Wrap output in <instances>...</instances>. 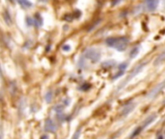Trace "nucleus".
Returning a JSON list of instances; mask_svg holds the SVG:
<instances>
[{
	"label": "nucleus",
	"mask_w": 165,
	"mask_h": 139,
	"mask_svg": "<svg viewBox=\"0 0 165 139\" xmlns=\"http://www.w3.org/2000/svg\"><path fill=\"white\" fill-rule=\"evenodd\" d=\"M134 107H135V104L134 103H128V105L124 106L123 111H122V115H123L124 117L128 116L129 113L134 109Z\"/></svg>",
	"instance_id": "nucleus-5"
},
{
	"label": "nucleus",
	"mask_w": 165,
	"mask_h": 139,
	"mask_svg": "<svg viewBox=\"0 0 165 139\" xmlns=\"http://www.w3.org/2000/svg\"><path fill=\"white\" fill-rule=\"evenodd\" d=\"M78 135H79V130H78V132L75 134V136H73L72 139H77V138H78Z\"/></svg>",
	"instance_id": "nucleus-17"
},
{
	"label": "nucleus",
	"mask_w": 165,
	"mask_h": 139,
	"mask_svg": "<svg viewBox=\"0 0 165 139\" xmlns=\"http://www.w3.org/2000/svg\"><path fill=\"white\" fill-rule=\"evenodd\" d=\"M155 118H156V115L155 114H154V115H152V116H149L148 118L144 121V123H143V125H142V128H143V129H144L145 128H147L148 126H150L153 122L155 120Z\"/></svg>",
	"instance_id": "nucleus-8"
},
{
	"label": "nucleus",
	"mask_w": 165,
	"mask_h": 139,
	"mask_svg": "<svg viewBox=\"0 0 165 139\" xmlns=\"http://www.w3.org/2000/svg\"><path fill=\"white\" fill-rule=\"evenodd\" d=\"M3 16H4V19H5V21L7 22V24H11L12 23V19L10 16V13H9L8 11H5Z\"/></svg>",
	"instance_id": "nucleus-12"
},
{
	"label": "nucleus",
	"mask_w": 165,
	"mask_h": 139,
	"mask_svg": "<svg viewBox=\"0 0 165 139\" xmlns=\"http://www.w3.org/2000/svg\"><path fill=\"white\" fill-rule=\"evenodd\" d=\"M41 1H42V2H45V1H46V0H41Z\"/></svg>",
	"instance_id": "nucleus-18"
},
{
	"label": "nucleus",
	"mask_w": 165,
	"mask_h": 139,
	"mask_svg": "<svg viewBox=\"0 0 165 139\" xmlns=\"http://www.w3.org/2000/svg\"><path fill=\"white\" fill-rule=\"evenodd\" d=\"M144 66H145V64H143V65H139V66L136 68V69H134L133 71H132V72L130 73L129 75V76H128V78L127 80H125V82H128V81H129L130 79H132V78L135 76V75H137L139 72H140L142 70H143V68H144Z\"/></svg>",
	"instance_id": "nucleus-6"
},
{
	"label": "nucleus",
	"mask_w": 165,
	"mask_h": 139,
	"mask_svg": "<svg viewBox=\"0 0 165 139\" xmlns=\"http://www.w3.org/2000/svg\"><path fill=\"white\" fill-rule=\"evenodd\" d=\"M17 2L19 3V5L23 8H30L32 7V3L29 1V0H16Z\"/></svg>",
	"instance_id": "nucleus-10"
},
{
	"label": "nucleus",
	"mask_w": 165,
	"mask_h": 139,
	"mask_svg": "<svg viewBox=\"0 0 165 139\" xmlns=\"http://www.w3.org/2000/svg\"><path fill=\"white\" fill-rule=\"evenodd\" d=\"M85 57L89 59L92 63H97L101 59V53L95 49H89L85 51Z\"/></svg>",
	"instance_id": "nucleus-2"
},
{
	"label": "nucleus",
	"mask_w": 165,
	"mask_h": 139,
	"mask_svg": "<svg viewBox=\"0 0 165 139\" xmlns=\"http://www.w3.org/2000/svg\"><path fill=\"white\" fill-rule=\"evenodd\" d=\"M46 129L47 130H49V132H54V129H55V127H54V125L53 123L50 121V120H47L46 121Z\"/></svg>",
	"instance_id": "nucleus-11"
},
{
	"label": "nucleus",
	"mask_w": 165,
	"mask_h": 139,
	"mask_svg": "<svg viewBox=\"0 0 165 139\" xmlns=\"http://www.w3.org/2000/svg\"><path fill=\"white\" fill-rule=\"evenodd\" d=\"M138 51H139V47L136 46V47H134V49H132V50L130 51V58H134L135 56L138 54Z\"/></svg>",
	"instance_id": "nucleus-14"
},
{
	"label": "nucleus",
	"mask_w": 165,
	"mask_h": 139,
	"mask_svg": "<svg viewBox=\"0 0 165 139\" xmlns=\"http://www.w3.org/2000/svg\"><path fill=\"white\" fill-rule=\"evenodd\" d=\"M105 43L112 49H115L118 51H124L128 47V38L122 36V37H111L105 40Z\"/></svg>",
	"instance_id": "nucleus-1"
},
{
	"label": "nucleus",
	"mask_w": 165,
	"mask_h": 139,
	"mask_svg": "<svg viewBox=\"0 0 165 139\" xmlns=\"http://www.w3.org/2000/svg\"><path fill=\"white\" fill-rule=\"evenodd\" d=\"M159 4V0H146V7L149 11H155Z\"/></svg>",
	"instance_id": "nucleus-4"
},
{
	"label": "nucleus",
	"mask_w": 165,
	"mask_h": 139,
	"mask_svg": "<svg viewBox=\"0 0 165 139\" xmlns=\"http://www.w3.org/2000/svg\"><path fill=\"white\" fill-rule=\"evenodd\" d=\"M142 130H143V128H142V126H141V127H138L135 130H134V132H132V134H131V135H130V138H133L134 136H137L138 135V134L139 133H140L141 132H142Z\"/></svg>",
	"instance_id": "nucleus-13"
},
{
	"label": "nucleus",
	"mask_w": 165,
	"mask_h": 139,
	"mask_svg": "<svg viewBox=\"0 0 165 139\" xmlns=\"http://www.w3.org/2000/svg\"><path fill=\"white\" fill-rule=\"evenodd\" d=\"M62 49L64 51H69V49H71V46H69V45H65L62 46Z\"/></svg>",
	"instance_id": "nucleus-16"
},
{
	"label": "nucleus",
	"mask_w": 165,
	"mask_h": 139,
	"mask_svg": "<svg viewBox=\"0 0 165 139\" xmlns=\"http://www.w3.org/2000/svg\"><path fill=\"white\" fill-rule=\"evenodd\" d=\"M164 62H165V49L158 54V57L155 58L154 64L155 65V66H158V65H160V64H162Z\"/></svg>",
	"instance_id": "nucleus-7"
},
{
	"label": "nucleus",
	"mask_w": 165,
	"mask_h": 139,
	"mask_svg": "<svg viewBox=\"0 0 165 139\" xmlns=\"http://www.w3.org/2000/svg\"><path fill=\"white\" fill-rule=\"evenodd\" d=\"M128 64L127 62H125V63H122L120 64V66H119V71H122V72H125V69L128 68Z\"/></svg>",
	"instance_id": "nucleus-15"
},
{
	"label": "nucleus",
	"mask_w": 165,
	"mask_h": 139,
	"mask_svg": "<svg viewBox=\"0 0 165 139\" xmlns=\"http://www.w3.org/2000/svg\"><path fill=\"white\" fill-rule=\"evenodd\" d=\"M43 19L40 14H37L36 16H35V19H33V24H35L37 26V27H41V26L43 25Z\"/></svg>",
	"instance_id": "nucleus-9"
},
{
	"label": "nucleus",
	"mask_w": 165,
	"mask_h": 139,
	"mask_svg": "<svg viewBox=\"0 0 165 139\" xmlns=\"http://www.w3.org/2000/svg\"><path fill=\"white\" fill-rule=\"evenodd\" d=\"M159 139H162V136H159Z\"/></svg>",
	"instance_id": "nucleus-19"
},
{
	"label": "nucleus",
	"mask_w": 165,
	"mask_h": 139,
	"mask_svg": "<svg viewBox=\"0 0 165 139\" xmlns=\"http://www.w3.org/2000/svg\"><path fill=\"white\" fill-rule=\"evenodd\" d=\"M165 88V80L164 81H162L161 83H159V84H158L156 85L155 88H153V90L151 91V92L148 94V98H151V99H153V98H155L156 95L158 94H159L161 91L163 90Z\"/></svg>",
	"instance_id": "nucleus-3"
}]
</instances>
